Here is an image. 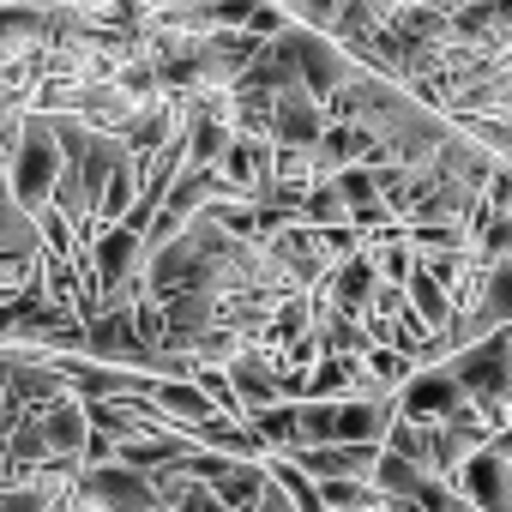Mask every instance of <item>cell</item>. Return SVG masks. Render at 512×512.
<instances>
[{
  "label": "cell",
  "instance_id": "obj_1",
  "mask_svg": "<svg viewBox=\"0 0 512 512\" xmlns=\"http://www.w3.org/2000/svg\"><path fill=\"white\" fill-rule=\"evenodd\" d=\"M446 368L458 374L464 398H470V404L488 416V428L500 434L506 416H512V326H500L494 338H482V344L446 356Z\"/></svg>",
  "mask_w": 512,
  "mask_h": 512
},
{
  "label": "cell",
  "instance_id": "obj_2",
  "mask_svg": "<svg viewBox=\"0 0 512 512\" xmlns=\"http://www.w3.org/2000/svg\"><path fill=\"white\" fill-rule=\"evenodd\" d=\"M61 175H67V145H61V133H55V115L31 109V115H25V139H19V151H13V163H7V181H13V193H19L31 211H49Z\"/></svg>",
  "mask_w": 512,
  "mask_h": 512
},
{
  "label": "cell",
  "instance_id": "obj_3",
  "mask_svg": "<svg viewBox=\"0 0 512 512\" xmlns=\"http://www.w3.org/2000/svg\"><path fill=\"white\" fill-rule=\"evenodd\" d=\"M73 500H79L85 512H169L157 476H151V470H133V464H121V458L85 464V470L73 476Z\"/></svg>",
  "mask_w": 512,
  "mask_h": 512
},
{
  "label": "cell",
  "instance_id": "obj_4",
  "mask_svg": "<svg viewBox=\"0 0 512 512\" xmlns=\"http://www.w3.org/2000/svg\"><path fill=\"white\" fill-rule=\"evenodd\" d=\"M464 404L470 398H464V386L446 362H428L398 386V416H410V422H452Z\"/></svg>",
  "mask_w": 512,
  "mask_h": 512
},
{
  "label": "cell",
  "instance_id": "obj_5",
  "mask_svg": "<svg viewBox=\"0 0 512 512\" xmlns=\"http://www.w3.org/2000/svg\"><path fill=\"white\" fill-rule=\"evenodd\" d=\"M380 440H326V446H296L284 458H296L314 482H374V464H380Z\"/></svg>",
  "mask_w": 512,
  "mask_h": 512
},
{
  "label": "cell",
  "instance_id": "obj_6",
  "mask_svg": "<svg viewBox=\"0 0 512 512\" xmlns=\"http://www.w3.org/2000/svg\"><path fill=\"white\" fill-rule=\"evenodd\" d=\"M229 380H235V392H241V404H247V422L260 416V410H272V404L290 398V392H284V362H278V350H266V344H247V350L229 362Z\"/></svg>",
  "mask_w": 512,
  "mask_h": 512
},
{
  "label": "cell",
  "instance_id": "obj_7",
  "mask_svg": "<svg viewBox=\"0 0 512 512\" xmlns=\"http://www.w3.org/2000/svg\"><path fill=\"white\" fill-rule=\"evenodd\" d=\"M326 127H332V109H326L308 85L284 91L278 109H272V145H278V151H314Z\"/></svg>",
  "mask_w": 512,
  "mask_h": 512
},
{
  "label": "cell",
  "instance_id": "obj_8",
  "mask_svg": "<svg viewBox=\"0 0 512 512\" xmlns=\"http://www.w3.org/2000/svg\"><path fill=\"white\" fill-rule=\"evenodd\" d=\"M452 482H458V494H464L476 512H512V458H506L494 440H488Z\"/></svg>",
  "mask_w": 512,
  "mask_h": 512
},
{
  "label": "cell",
  "instance_id": "obj_9",
  "mask_svg": "<svg viewBox=\"0 0 512 512\" xmlns=\"http://www.w3.org/2000/svg\"><path fill=\"white\" fill-rule=\"evenodd\" d=\"M380 266H374V253L362 247V253H350L344 266H332V278L314 290L326 308H338V314H356V320H368V308H374V296H380Z\"/></svg>",
  "mask_w": 512,
  "mask_h": 512
},
{
  "label": "cell",
  "instance_id": "obj_10",
  "mask_svg": "<svg viewBox=\"0 0 512 512\" xmlns=\"http://www.w3.org/2000/svg\"><path fill=\"white\" fill-rule=\"evenodd\" d=\"M139 109H145V103H133L115 79H85V85H79V103H73V115H79L85 127H97V133H127Z\"/></svg>",
  "mask_w": 512,
  "mask_h": 512
},
{
  "label": "cell",
  "instance_id": "obj_11",
  "mask_svg": "<svg viewBox=\"0 0 512 512\" xmlns=\"http://www.w3.org/2000/svg\"><path fill=\"white\" fill-rule=\"evenodd\" d=\"M314 163H320V175L332 181L338 169H356V163H380V139H374L362 121H332V127L320 133V145H314Z\"/></svg>",
  "mask_w": 512,
  "mask_h": 512
},
{
  "label": "cell",
  "instance_id": "obj_12",
  "mask_svg": "<svg viewBox=\"0 0 512 512\" xmlns=\"http://www.w3.org/2000/svg\"><path fill=\"white\" fill-rule=\"evenodd\" d=\"M37 253H43V223L0 175V260H37Z\"/></svg>",
  "mask_w": 512,
  "mask_h": 512
},
{
  "label": "cell",
  "instance_id": "obj_13",
  "mask_svg": "<svg viewBox=\"0 0 512 512\" xmlns=\"http://www.w3.org/2000/svg\"><path fill=\"white\" fill-rule=\"evenodd\" d=\"M145 398H151V404L163 410V422H175V428H199L205 416H217V404L205 398L199 380H151Z\"/></svg>",
  "mask_w": 512,
  "mask_h": 512
},
{
  "label": "cell",
  "instance_id": "obj_14",
  "mask_svg": "<svg viewBox=\"0 0 512 512\" xmlns=\"http://www.w3.org/2000/svg\"><path fill=\"white\" fill-rule=\"evenodd\" d=\"M404 290H410V308H416L434 332H446V326L458 320V296L446 290V278H440L434 266H422V260H416V272H410V284H404Z\"/></svg>",
  "mask_w": 512,
  "mask_h": 512
},
{
  "label": "cell",
  "instance_id": "obj_15",
  "mask_svg": "<svg viewBox=\"0 0 512 512\" xmlns=\"http://www.w3.org/2000/svg\"><path fill=\"white\" fill-rule=\"evenodd\" d=\"M434 470H422L416 458H404V452H380V464H374V488L386 494V500H416L422 494V482H428Z\"/></svg>",
  "mask_w": 512,
  "mask_h": 512
},
{
  "label": "cell",
  "instance_id": "obj_16",
  "mask_svg": "<svg viewBox=\"0 0 512 512\" xmlns=\"http://www.w3.org/2000/svg\"><path fill=\"white\" fill-rule=\"evenodd\" d=\"M302 223H314V229H344V223H350V199H344L338 175H332V181H314V187H308Z\"/></svg>",
  "mask_w": 512,
  "mask_h": 512
},
{
  "label": "cell",
  "instance_id": "obj_17",
  "mask_svg": "<svg viewBox=\"0 0 512 512\" xmlns=\"http://www.w3.org/2000/svg\"><path fill=\"white\" fill-rule=\"evenodd\" d=\"M362 362H368V374H374V380H380L386 392H398V386H404V380H410V374L422 368V362H416L410 350H398V344H374V350H368Z\"/></svg>",
  "mask_w": 512,
  "mask_h": 512
},
{
  "label": "cell",
  "instance_id": "obj_18",
  "mask_svg": "<svg viewBox=\"0 0 512 512\" xmlns=\"http://www.w3.org/2000/svg\"><path fill=\"white\" fill-rule=\"evenodd\" d=\"M253 512H296V506H290V494H284V482H278V476H272V488H266V500H260V506H253Z\"/></svg>",
  "mask_w": 512,
  "mask_h": 512
},
{
  "label": "cell",
  "instance_id": "obj_19",
  "mask_svg": "<svg viewBox=\"0 0 512 512\" xmlns=\"http://www.w3.org/2000/svg\"><path fill=\"white\" fill-rule=\"evenodd\" d=\"M494 446H500V452H506V458H512V416H506V428H500V434H494Z\"/></svg>",
  "mask_w": 512,
  "mask_h": 512
},
{
  "label": "cell",
  "instance_id": "obj_20",
  "mask_svg": "<svg viewBox=\"0 0 512 512\" xmlns=\"http://www.w3.org/2000/svg\"><path fill=\"white\" fill-rule=\"evenodd\" d=\"M145 7H211V0H145Z\"/></svg>",
  "mask_w": 512,
  "mask_h": 512
},
{
  "label": "cell",
  "instance_id": "obj_21",
  "mask_svg": "<svg viewBox=\"0 0 512 512\" xmlns=\"http://www.w3.org/2000/svg\"><path fill=\"white\" fill-rule=\"evenodd\" d=\"M386 512H422V500H386Z\"/></svg>",
  "mask_w": 512,
  "mask_h": 512
}]
</instances>
